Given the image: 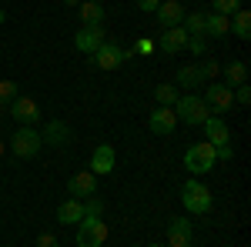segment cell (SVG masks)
<instances>
[{"instance_id":"cell-30","label":"cell","mask_w":251,"mask_h":247,"mask_svg":"<svg viewBox=\"0 0 251 247\" xmlns=\"http://www.w3.org/2000/svg\"><path fill=\"white\" fill-rule=\"evenodd\" d=\"M154 47H157V44L151 37H141V40H137V47H134V54H151Z\"/></svg>"},{"instance_id":"cell-9","label":"cell","mask_w":251,"mask_h":247,"mask_svg":"<svg viewBox=\"0 0 251 247\" xmlns=\"http://www.w3.org/2000/svg\"><path fill=\"white\" fill-rule=\"evenodd\" d=\"M10 114H14V120L24 124V127L40 124V107H37L34 97H14V100H10Z\"/></svg>"},{"instance_id":"cell-24","label":"cell","mask_w":251,"mask_h":247,"mask_svg":"<svg viewBox=\"0 0 251 247\" xmlns=\"http://www.w3.org/2000/svg\"><path fill=\"white\" fill-rule=\"evenodd\" d=\"M154 100L161 104V107H174V104H177V84H157Z\"/></svg>"},{"instance_id":"cell-12","label":"cell","mask_w":251,"mask_h":247,"mask_svg":"<svg viewBox=\"0 0 251 247\" xmlns=\"http://www.w3.org/2000/svg\"><path fill=\"white\" fill-rule=\"evenodd\" d=\"M194 244V227L188 217H174L168 224V247H188Z\"/></svg>"},{"instance_id":"cell-37","label":"cell","mask_w":251,"mask_h":247,"mask_svg":"<svg viewBox=\"0 0 251 247\" xmlns=\"http://www.w3.org/2000/svg\"><path fill=\"white\" fill-rule=\"evenodd\" d=\"M0 154H3V140H0Z\"/></svg>"},{"instance_id":"cell-33","label":"cell","mask_w":251,"mask_h":247,"mask_svg":"<svg viewBox=\"0 0 251 247\" xmlns=\"http://www.w3.org/2000/svg\"><path fill=\"white\" fill-rule=\"evenodd\" d=\"M201 70H204V77H214V74H221V67H218L214 60H204V67H201Z\"/></svg>"},{"instance_id":"cell-6","label":"cell","mask_w":251,"mask_h":247,"mask_svg":"<svg viewBox=\"0 0 251 247\" xmlns=\"http://www.w3.org/2000/svg\"><path fill=\"white\" fill-rule=\"evenodd\" d=\"M107 241V227L100 217H84L77 224V247H100Z\"/></svg>"},{"instance_id":"cell-27","label":"cell","mask_w":251,"mask_h":247,"mask_svg":"<svg viewBox=\"0 0 251 247\" xmlns=\"http://www.w3.org/2000/svg\"><path fill=\"white\" fill-rule=\"evenodd\" d=\"M84 217H104V201L100 197H87L84 201Z\"/></svg>"},{"instance_id":"cell-36","label":"cell","mask_w":251,"mask_h":247,"mask_svg":"<svg viewBox=\"0 0 251 247\" xmlns=\"http://www.w3.org/2000/svg\"><path fill=\"white\" fill-rule=\"evenodd\" d=\"M148 247H168V244H148Z\"/></svg>"},{"instance_id":"cell-25","label":"cell","mask_w":251,"mask_h":247,"mask_svg":"<svg viewBox=\"0 0 251 247\" xmlns=\"http://www.w3.org/2000/svg\"><path fill=\"white\" fill-rule=\"evenodd\" d=\"M14 97H20L17 80H0V111H3V107H10V100H14Z\"/></svg>"},{"instance_id":"cell-2","label":"cell","mask_w":251,"mask_h":247,"mask_svg":"<svg viewBox=\"0 0 251 247\" xmlns=\"http://www.w3.org/2000/svg\"><path fill=\"white\" fill-rule=\"evenodd\" d=\"M40 147H44V140H40V131H37V127H17V131H14V137H10V151L17 154L20 160L37 157Z\"/></svg>"},{"instance_id":"cell-39","label":"cell","mask_w":251,"mask_h":247,"mask_svg":"<svg viewBox=\"0 0 251 247\" xmlns=\"http://www.w3.org/2000/svg\"><path fill=\"white\" fill-rule=\"evenodd\" d=\"M177 3H181V0H177Z\"/></svg>"},{"instance_id":"cell-29","label":"cell","mask_w":251,"mask_h":247,"mask_svg":"<svg viewBox=\"0 0 251 247\" xmlns=\"http://www.w3.org/2000/svg\"><path fill=\"white\" fill-rule=\"evenodd\" d=\"M234 104H251V87L248 84H241V87L234 90Z\"/></svg>"},{"instance_id":"cell-19","label":"cell","mask_w":251,"mask_h":247,"mask_svg":"<svg viewBox=\"0 0 251 247\" xmlns=\"http://www.w3.org/2000/svg\"><path fill=\"white\" fill-rule=\"evenodd\" d=\"M228 30H231V17H221V14H204V34L214 40H221V37H228Z\"/></svg>"},{"instance_id":"cell-28","label":"cell","mask_w":251,"mask_h":247,"mask_svg":"<svg viewBox=\"0 0 251 247\" xmlns=\"http://www.w3.org/2000/svg\"><path fill=\"white\" fill-rule=\"evenodd\" d=\"M204 47H208V44H204V34H194V37H188V47H184V50H191V54H204Z\"/></svg>"},{"instance_id":"cell-14","label":"cell","mask_w":251,"mask_h":247,"mask_svg":"<svg viewBox=\"0 0 251 247\" xmlns=\"http://www.w3.org/2000/svg\"><path fill=\"white\" fill-rule=\"evenodd\" d=\"M148 127H151V134L164 137V134H171L174 127H177V114H174L171 107H157V111H151V120H148Z\"/></svg>"},{"instance_id":"cell-26","label":"cell","mask_w":251,"mask_h":247,"mask_svg":"<svg viewBox=\"0 0 251 247\" xmlns=\"http://www.w3.org/2000/svg\"><path fill=\"white\" fill-rule=\"evenodd\" d=\"M211 10L221 14V17H231V14L241 10V0H211Z\"/></svg>"},{"instance_id":"cell-11","label":"cell","mask_w":251,"mask_h":247,"mask_svg":"<svg viewBox=\"0 0 251 247\" xmlns=\"http://www.w3.org/2000/svg\"><path fill=\"white\" fill-rule=\"evenodd\" d=\"M67 190H71V197H77V201L94 197V194H97V174H91V171L74 174V177L67 180Z\"/></svg>"},{"instance_id":"cell-34","label":"cell","mask_w":251,"mask_h":247,"mask_svg":"<svg viewBox=\"0 0 251 247\" xmlns=\"http://www.w3.org/2000/svg\"><path fill=\"white\" fill-rule=\"evenodd\" d=\"M64 3H67V7H80V0H64Z\"/></svg>"},{"instance_id":"cell-23","label":"cell","mask_w":251,"mask_h":247,"mask_svg":"<svg viewBox=\"0 0 251 247\" xmlns=\"http://www.w3.org/2000/svg\"><path fill=\"white\" fill-rule=\"evenodd\" d=\"M231 30H234V37H241V40H248L251 37V14L248 10H245V7H241V10H238V14H231Z\"/></svg>"},{"instance_id":"cell-15","label":"cell","mask_w":251,"mask_h":247,"mask_svg":"<svg viewBox=\"0 0 251 247\" xmlns=\"http://www.w3.org/2000/svg\"><path fill=\"white\" fill-rule=\"evenodd\" d=\"M201 127H204V140H208L211 147H221V144L231 140V131H228V124H225L221 117H208Z\"/></svg>"},{"instance_id":"cell-20","label":"cell","mask_w":251,"mask_h":247,"mask_svg":"<svg viewBox=\"0 0 251 247\" xmlns=\"http://www.w3.org/2000/svg\"><path fill=\"white\" fill-rule=\"evenodd\" d=\"M57 221L60 224H80V221H84V201H77V197L64 201L57 207Z\"/></svg>"},{"instance_id":"cell-35","label":"cell","mask_w":251,"mask_h":247,"mask_svg":"<svg viewBox=\"0 0 251 247\" xmlns=\"http://www.w3.org/2000/svg\"><path fill=\"white\" fill-rule=\"evenodd\" d=\"M3 20H7V14H3V7H0V23H3Z\"/></svg>"},{"instance_id":"cell-4","label":"cell","mask_w":251,"mask_h":247,"mask_svg":"<svg viewBox=\"0 0 251 247\" xmlns=\"http://www.w3.org/2000/svg\"><path fill=\"white\" fill-rule=\"evenodd\" d=\"M214 147L204 140V144H191L188 151H184V167H188V174H194V177H201V174H208L214 167Z\"/></svg>"},{"instance_id":"cell-18","label":"cell","mask_w":251,"mask_h":247,"mask_svg":"<svg viewBox=\"0 0 251 247\" xmlns=\"http://www.w3.org/2000/svg\"><path fill=\"white\" fill-rule=\"evenodd\" d=\"M201 84H204V70H201L198 64H184V67H177V87L194 90V87H201Z\"/></svg>"},{"instance_id":"cell-7","label":"cell","mask_w":251,"mask_h":247,"mask_svg":"<svg viewBox=\"0 0 251 247\" xmlns=\"http://www.w3.org/2000/svg\"><path fill=\"white\" fill-rule=\"evenodd\" d=\"M104 40H107V34H104V23H84L77 34H74V47H77L80 54H94Z\"/></svg>"},{"instance_id":"cell-3","label":"cell","mask_w":251,"mask_h":247,"mask_svg":"<svg viewBox=\"0 0 251 247\" xmlns=\"http://www.w3.org/2000/svg\"><path fill=\"white\" fill-rule=\"evenodd\" d=\"M131 57H137L134 50H124V47H117V44H100L94 54H91V64H94L97 70H117L124 60H131Z\"/></svg>"},{"instance_id":"cell-38","label":"cell","mask_w":251,"mask_h":247,"mask_svg":"<svg viewBox=\"0 0 251 247\" xmlns=\"http://www.w3.org/2000/svg\"><path fill=\"white\" fill-rule=\"evenodd\" d=\"M188 247H194V244H188Z\"/></svg>"},{"instance_id":"cell-8","label":"cell","mask_w":251,"mask_h":247,"mask_svg":"<svg viewBox=\"0 0 251 247\" xmlns=\"http://www.w3.org/2000/svg\"><path fill=\"white\" fill-rule=\"evenodd\" d=\"M204 104H208L211 114H228L234 107V90L225 87V84H211V87L204 90Z\"/></svg>"},{"instance_id":"cell-17","label":"cell","mask_w":251,"mask_h":247,"mask_svg":"<svg viewBox=\"0 0 251 247\" xmlns=\"http://www.w3.org/2000/svg\"><path fill=\"white\" fill-rule=\"evenodd\" d=\"M114 164H117V157H114V147L111 144H100L94 151V157H91V174H111L114 171Z\"/></svg>"},{"instance_id":"cell-1","label":"cell","mask_w":251,"mask_h":247,"mask_svg":"<svg viewBox=\"0 0 251 247\" xmlns=\"http://www.w3.org/2000/svg\"><path fill=\"white\" fill-rule=\"evenodd\" d=\"M181 204L191 210V214H208L211 210V190L204 187L201 180H184L181 184Z\"/></svg>"},{"instance_id":"cell-10","label":"cell","mask_w":251,"mask_h":247,"mask_svg":"<svg viewBox=\"0 0 251 247\" xmlns=\"http://www.w3.org/2000/svg\"><path fill=\"white\" fill-rule=\"evenodd\" d=\"M40 140H44L47 147H67V144L74 140V131H71V124H64V120H50V124H44Z\"/></svg>"},{"instance_id":"cell-13","label":"cell","mask_w":251,"mask_h":247,"mask_svg":"<svg viewBox=\"0 0 251 247\" xmlns=\"http://www.w3.org/2000/svg\"><path fill=\"white\" fill-rule=\"evenodd\" d=\"M154 17L157 23L168 30V27H181V20H184V7L177 3V0H161L157 3V10H154Z\"/></svg>"},{"instance_id":"cell-5","label":"cell","mask_w":251,"mask_h":247,"mask_svg":"<svg viewBox=\"0 0 251 247\" xmlns=\"http://www.w3.org/2000/svg\"><path fill=\"white\" fill-rule=\"evenodd\" d=\"M177 117L184 124H191V127H201L211 117V111H208L204 97H177Z\"/></svg>"},{"instance_id":"cell-22","label":"cell","mask_w":251,"mask_h":247,"mask_svg":"<svg viewBox=\"0 0 251 247\" xmlns=\"http://www.w3.org/2000/svg\"><path fill=\"white\" fill-rule=\"evenodd\" d=\"M80 20H84V23H104V7H100V0H80Z\"/></svg>"},{"instance_id":"cell-31","label":"cell","mask_w":251,"mask_h":247,"mask_svg":"<svg viewBox=\"0 0 251 247\" xmlns=\"http://www.w3.org/2000/svg\"><path fill=\"white\" fill-rule=\"evenodd\" d=\"M157 3H161V0H137V10H144V14H154Z\"/></svg>"},{"instance_id":"cell-21","label":"cell","mask_w":251,"mask_h":247,"mask_svg":"<svg viewBox=\"0 0 251 247\" xmlns=\"http://www.w3.org/2000/svg\"><path fill=\"white\" fill-rule=\"evenodd\" d=\"M221 74H225V87H231V90L241 87V84H248V67H245V60H231Z\"/></svg>"},{"instance_id":"cell-32","label":"cell","mask_w":251,"mask_h":247,"mask_svg":"<svg viewBox=\"0 0 251 247\" xmlns=\"http://www.w3.org/2000/svg\"><path fill=\"white\" fill-rule=\"evenodd\" d=\"M37 247H60V244H57V237H54V234H40Z\"/></svg>"},{"instance_id":"cell-16","label":"cell","mask_w":251,"mask_h":247,"mask_svg":"<svg viewBox=\"0 0 251 247\" xmlns=\"http://www.w3.org/2000/svg\"><path fill=\"white\" fill-rule=\"evenodd\" d=\"M154 44L164 50V54H177V50H184V47H188V34H184V27H168Z\"/></svg>"}]
</instances>
